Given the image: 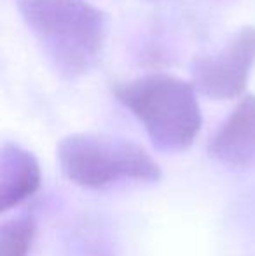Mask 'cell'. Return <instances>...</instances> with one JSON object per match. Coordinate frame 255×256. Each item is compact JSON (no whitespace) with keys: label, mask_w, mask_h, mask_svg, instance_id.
I'll list each match as a JSON object with an SVG mask.
<instances>
[{"label":"cell","mask_w":255,"mask_h":256,"mask_svg":"<svg viewBox=\"0 0 255 256\" xmlns=\"http://www.w3.org/2000/svg\"><path fill=\"white\" fill-rule=\"evenodd\" d=\"M51 66L65 78L93 70L107 40V18L86 0H16Z\"/></svg>","instance_id":"6da1fadb"},{"label":"cell","mask_w":255,"mask_h":256,"mask_svg":"<svg viewBox=\"0 0 255 256\" xmlns=\"http://www.w3.org/2000/svg\"><path fill=\"white\" fill-rule=\"evenodd\" d=\"M116 96L163 152H184L199 134L203 117L192 82L150 74L117 84Z\"/></svg>","instance_id":"7a4b0ae2"},{"label":"cell","mask_w":255,"mask_h":256,"mask_svg":"<svg viewBox=\"0 0 255 256\" xmlns=\"http://www.w3.org/2000/svg\"><path fill=\"white\" fill-rule=\"evenodd\" d=\"M58 160L63 174L84 188H105L117 182L152 183L161 168L138 143L98 132H77L62 140Z\"/></svg>","instance_id":"3957f363"},{"label":"cell","mask_w":255,"mask_h":256,"mask_svg":"<svg viewBox=\"0 0 255 256\" xmlns=\"http://www.w3.org/2000/svg\"><path fill=\"white\" fill-rule=\"evenodd\" d=\"M255 66V26H245L217 52L192 63V86L213 100H234L246 89Z\"/></svg>","instance_id":"277c9868"},{"label":"cell","mask_w":255,"mask_h":256,"mask_svg":"<svg viewBox=\"0 0 255 256\" xmlns=\"http://www.w3.org/2000/svg\"><path fill=\"white\" fill-rule=\"evenodd\" d=\"M208 154L229 168L255 166V96H246L236 104L213 134Z\"/></svg>","instance_id":"5b68a950"},{"label":"cell","mask_w":255,"mask_h":256,"mask_svg":"<svg viewBox=\"0 0 255 256\" xmlns=\"http://www.w3.org/2000/svg\"><path fill=\"white\" fill-rule=\"evenodd\" d=\"M41 186V166L23 146L6 143L0 154V211L6 212L32 197Z\"/></svg>","instance_id":"8992f818"},{"label":"cell","mask_w":255,"mask_h":256,"mask_svg":"<svg viewBox=\"0 0 255 256\" xmlns=\"http://www.w3.org/2000/svg\"><path fill=\"white\" fill-rule=\"evenodd\" d=\"M35 237V222L32 216L4 222L0 226V256H28Z\"/></svg>","instance_id":"52a82bcc"},{"label":"cell","mask_w":255,"mask_h":256,"mask_svg":"<svg viewBox=\"0 0 255 256\" xmlns=\"http://www.w3.org/2000/svg\"><path fill=\"white\" fill-rule=\"evenodd\" d=\"M150 2H159V0H150Z\"/></svg>","instance_id":"ba28073f"}]
</instances>
